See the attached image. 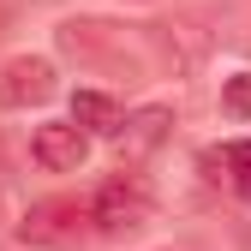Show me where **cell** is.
Instances as JSON below:
<instances>
[{
  "label": "cell",
  "mask_w": 251,
  "mask_h": 251,
  "mask_svg": "<svg viewBox=\"0 0 251 251\" xmlns=\"http://www.w3.org/2000/svg\"><path fill=\"white\" fill-rule=\"evenodd\" d=\"M54 96V66L36 54L24 60H6V72H0V108H30V102H48Z\"/></svg>",
  "instance_id": "4"
},
{
  "label": "cell",
  "mask_w": 251,
  "mask_h": 251,
  "mask_svg": "<svg viewBox=\"0 0 251 251\" xmlns=\"http://www.w3.org/2000/svg\"><path fill=\"white\" fill-rule=\"evenodd\" d=\"M90 222H96L102 233H132L150 222V185L138 174H114L96 198H90Z\"/></svg>",
  "instance_id": "1"
},
{
  "label": "cell",
  "mask_w": 251,
  "mask_h": 251,
  "mask_svg": "<svg viewBox=\"0 0 251 251\" xmlns=\"http://www.w3.org/2000/svg\"><path fill=\"white\" fill-rule=\"evenodd\" d=\"M227 179H233V192L239 198H251V138H239V144H227Z\"/></svg>",
  "instance_id": "7"
},
{
  "label": "cell",
  "mask_w": 251,
  "mask_h": 251,
  "mask_svg": "<svg viewBox=\"0 0 251 251\" xmlns=\"http://www.w3.org/2000/svg\"><path fill=\"white\" fill-rule=\"evenodd\" d=\"M222 108L239 114V120H251V72H239V78L222 84Z\"/></svg>",
  "instance_id": "8"
},
{
  "label": "cell",
  "mask_w": 251,
  "mask_h": 251,
  "mask_svg": "<svg viewBox=\"0 0 251 251\" xmlns=\"http://www.w3.org/2000/svg\"><path fill=\"white\" fill-rule=\"evenodd\" d=\"M84 222H90L84 203H72V198H48V203H36V209L18 222V239H24V245H66Z\"/></svg>",
  "instance_id": "3"
},
{
  "label": "cell",
  "mask_w": 251,
  "mask_h": 251,
  "mask_svg": "<svg viewBox=\"0 0 251 251\" xmlns=\"http://www.w3.org/2000/svg\"><path fill=\"white\" fill-rule=\"evenodd\" d=\"M168 126H174V114H168V108H138V114H132V120H126L120 132H114V144H120V162H144V155L168 138Z\"/></svg>",
  "instance_id": "5"
},
{
  "label": "cell",
  "mask_w": 251,
  "mask_h": 251,
  "mask_svg": "<svg viewBox=\"0 0 251 251\" xmlns=\"http://www.w3.org/2000/svg\"><path fill=\"white\" fill-rule=\"evenodd\" d=\"M30 155H36V168H48V174H72L90 155V132L72 126V120H48V126H36V138H30Z\"/></svg>",
  "instance_id": "2"
},
{
  "label": "cell",
  "mask_w": 251,
  "mask_h": 251,
  "mask_svg": "<svg viewBox=\"0 0 251 251\" xmlns=\"http://www.w3.org/2000/svg\"><path fill=\"white\" fill-rule=\"evenodd\" d=\"M72 126H84V132H102V138H114V132H120V108L102 96V90H78V96H72Z\"/></svg>",
  "instance_id": "6"
}]
</instances>
